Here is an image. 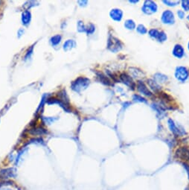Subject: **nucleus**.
I'll list each match as a JSON object with an SVG mask.
<instances>
[{
  "label": "nucleus",
  "instance_id": "4",
  "mask_svg": "<svg viewBox=\"0 0 189 190\" xmlns=\"http://www.w3.org/2000/svg\"><path fill=\"white\" fill-rule=\"evenodd\" d=\"M121 43L120 42L119 40L116 38L111 37L108 41V48L113 52H117L121 49Z\"/></svg>",
  "mask_w": 189,
  "mask_h": 190
},
{
  "label": "nucleus",
  "instance_id": "33",
  "mask_svg": "<svg viewBox=\"0 0 189 190\" xmlns=\"http://www.w3.org/2000/svg\"><path fill=\"white\" fill-rule=\"evenodd\" d=\"M188 50H189V42H188Z\"/></svg>",
  "mask_w": 189,
  "mask_h": 190
},
{
  "label": "nucleus",
  "instance_id": "8",
  "mask_svg": "<svg viewBox=\"0 0 189 190\" xmlns=\"http://www.w3.org/2000/svg\"><path fill=\"white\" fill-rule=\"evenodd\" d=\"M16 176V170L14 168H10L7 169H3L0 171V177L2 178H14Z\"/></svg>",
  "mask_w": 189,
  "mask_h": 190
},
{
  "label": "nucleus",
  "instance_id": "24",
  "mask_svg": "<svg viewBox=\"0 0 189 190\" xmlns=\"http://www.w3.org/2000/svg\"><path fill=\"white\" fill-rule=\"evenodd\" d=\"M158 40H159V41H161V42H164V41H165L166 40H167V35H166L165 33L163 32V31H161V32L159 33Z\"/></svg>",
  "mask_w": 189,
  "mask_h": 190
},
{
  "label": "nucleus",
  "instance_id": "27",
  "mask_svg": "<svg viewBox=\"0 0 189 190\" xmlns=\"http://www.w3.org/2000/svg\"><path fill=\"white\" fill-rule=\"evenodd\" d=\"M182 7L185 11H189V1L185 0V1H182Z\"/></svg>",
  "mask_w": 189,
  "mask_h": 190
},
{
  "label": "nucleus",
  "instance_id": "17",
  "mask_svg": "<svg viewBox=\"0 0 189 190\" xmlns=\"http://www.w3.org/2000/svg\"><path fill=\"white\" fill-rule=\"evenodd\" d=\"M124 26L129 30H133L136 28V23L132 19H127L124 23Z\"/></svg>",
  "mask_w": 189,
  "mask_h": 190
},
{
  "label": "nucleus",
  "instance_id": "2",
  "mask_svg": "<svg viewBox=\"0 0 189 190\" xmlns=\"http://www.w3.org/2000/svg\"><path fill=\"white\" fill-rule=\"evenodd\" d=\"M188 71L185 67H178L176 69L175 77L177 80L184 82L188 78Z\"/></svg>",
  "mask_w": 189,
  "mask_h": 190
},
{
  "label": "nucleus",
  "instance_id": "30",
  "mask_svg": "<svg viewBox=\"0 0 189 190\" xmlns=\"http://www.w3.org/2000/svg\"><path fill=\"white\" fill-rule=\"evenodd\" d=\"M177 14H178V16L180 19H182V18H184V16H185V13H184V11H180V10L177 11Z\"/></svg>",
  "mask_w": 189,
  "mask_h": 190
},
{
  "label": "nucleus",
  "instance_id": "28",
  "mask_svg": "<svg viewBox=\"0 0 189 190\" xmlns=\"http://www.w3.org/2000/svg\"><path fill=\"white\" fill-rule=\"evenodd\" d=\"M95 31V26L93 24H90L88 26V28H86V32L88 34H93Z\"/></svg>",
  "mask_w": 189,
  "mask_h": 190
},
{
  "label": "nucleus",
  "instance_id": "25",
  "mask_svg": "<svg viewBox=\"0 0 189 190\" xmlns=\"http://www.w3.org/2000/svg\"><path fill=\"white\" fill-rule=\"evenodd\" d=\"M163 2L165 3V4L167 5L168 6H170V7H172V6H176L177 5H178L179 3H180V2L179 1H163Z\"/></svg>",
  "mask_w": 189,
  "mask_h": 190
},
{
  "label": "nucleus",
  "instance_id": "13",
  "mask_svg": "<svg viewBox=\"0 0 189 190\" xmlns=\"http://www.w3.org/2000/svg\"><path fill=\"white\" fill-rule=\"evenodd\" d=\"M147 84H148L149 87L152 89L155 92H158L160 91L161 90V87L158 84L157 81H155L154 80H152V79H149L147 80Z\"/></svg>",
  "mask_w": 189,
  "mask_h": 190
},
{
  "label": "nucleus",
  "instance_id": "9",
  "mask_svg": "<svg viewBox=\"0 0 189 190\" xmlns=\"http://www.w3.org/2000/svg\"><path fill=\"white\" fill-rule=\"evenodd\" d=\"M120 78H121V81L123 82L124 84L127 85L128 87H130V88H132L133 90L135 87V83L133 82V81L132 80V78H130V76L127 75L125 73L121 74V76H120Z\"/></svg>",
  "mask_w": 189,
  "mask_h": 190
},
{
  "label": "nucleus",
  "instance_id": "14",
  "mask_svg": "<svg viewBox=\"0 0 189 190\" xmlns=\"http://www.w3.org/2000/svg\"><path fill=\"white\" fill-rule=\"evenodd\" d=\"M22 21L24 25H28L31 21V13L29 11H25L22 13Z\"/></svg>",
  "mask_w": 189,
  "mask_h": 190
},
{
  "label": "nucleus",
  "instance_id": "7",
  "mask_svg": "<svg viewBox=\"0 0 189 190\" xmlns=\"http://www.w3.org/2000/svg\"><path fill=\"white\" fill-rule=\"evenodd\" d=\"M137 88H138V90H139L141 93L143 94V95H146V96L151 97L153 95L152 92H151L150 90L147 89V87H146L145 84L143 83L142 81H138Z\"/></svg>",
  "mask_w": 189,
  "mask_h": 190
},
{
  "label": "nucleus",
  "instance_id": "21",
  "mask_svg": "<svg viewBox=\"0 0 189 190\" xmlns=\"http://www.w3.org/2000/svg\"><path fill=\"white\" fill-rule=\"evenodd\" d=\"M98 77L100 78V79H101V81H102L103 84H107V85H110V84H111L110 81L109 79L105 77V76L103 75V74H101H101H99V75H98Z\"/></svg>",
  "mask_w": 189,
  "mask_h": 190
},
{
  "label": "nucleus",
  "instance_id": "3",
  "mask_svg": "<svg viewBox=\"0 0 189 190\" xmlns=\"http://www.w3.org/2000/svg\"><path fill=\"white\" fill-rule=\"evenodd\" d=\"M142 11L146 14H151L157 12V5L155 2L152 1H145L142 8Z\"/></svg>",
  "mask_w": 189,
  "mask_h": 190
},
{
  "label": "nucleus",
  "instance_id": "26",
  "mask_svg": "<svg viewBox=\"0 0 189 190\" xmlns=\"http://www.w3.org/2000/svg\"><path fill=\"white\" fill-rule=\"evenodd\" d=\"M133 100L136 102H147V101L145 100L144 98H142V96L139 95H133Z\"/></svg>",
  "mask_w": 189,
  "mask_h": 190
},
{
  "label": "nucleus",
  "instance_id": "5",
  "mask_svg": "<svg viewBox=\"0 0 189 190\" xmlns=\"http://www.w3.org/2000/svg\"><path fill=\"white\" fill-rule=\"evenodd\" d=\"M162 20L165 24H173L175 22V18L173 12L169 10L164 11L162 15Z\"/></svg>",
  "mask_w": 189,
  "mask_h": 190
},
{
  "label": "nucleus",
  "instance_id": "29",
  "mask_svg": "<svg viewBox=\"0 0 189 190\" xmlns=\"http://www.w3.org/2000/svg\"><path fill=\"white\" fill-rule=\"evenodd\" d=\"M182 165H183V167L185 168V171H186L187 174H188V179H189V165H188V164H187V163H184Z\"/></svg>",
  "mask_w": 189,
  "mask_h": 190
},
{
  "label": "nucleus",
  "instance_id": "18",
  "mask_svg": "<svg viewBox=\"0 0 189 190\" xmlns=\"http://www.w3.org/2000/svg\"><path fill=\"white\" fill-rule=\"evenodd\" d=\"M60 40H61V36L60 35H55L54 37H52L51 39V43L53 46H57L59 43L60 42Z\"/></svg>",
  "mask_w": 189,
  "mask_h": 190
},
{
  "label": "nucleus",
  "instance_id": "6",
  "mask_svg": "<svg viewBox=\"0 0 189 190\" xmlns=\"http://www.w3.org/2000/svg\"><path fill=\"white\" fill-rule=\"evenodd\" d=\"M176 156L182 160L189 161V149L186 147H182L176 151Z\"/></svg>",
  "mask_w": 189,
  "mask_h": 190
},
{
  "label": "nucleus",
  "instance_id": "12",
  "mask_svg": "<svg viewBox=\"0 0 189 190\" xmlns=\"http://www.w3.org/2000/svg\"><path fill=\"white\" fill-rule=\"evenodd\" d=\"M167 123H168V126L170 130H171L172 132L174 133L175 135H180L181 134V130L179 129L177 127V125H175L174 121L172 119H168L167 121Z\"/></svg>",
  "mask_w": 189,
  "mask_h": 190
},
{
  "label": "nucleus",
  "instance_id": "1",
  "mask_svg": "<svg viewBox=\"0 0 189 190\" xmlns=\"http://www.w3.org/2000/svg\"><path fill=\"white\" fill-rule=\"evenodd\" d=\"M89 84V80L86 78L80 77L72 84V90L76 92H80L81 90H85Z\"/></svg>",
  "mask_w": 189,
  "mask_h": 190
},
{
  "label": "nucleus",
  "instance_id": "15",
  "mask_svg": "<svg viewBox=\"0 0 189 190\" xmlns=\"http://www.w3.org/2000/svg\"><path fill=\"white\" fill-rule=\"evenodd\" d=\"M76 45L75 42L72 40H67L66 42L64 43L63 45V49L64 51H69V50H71L72 48H74Z\"/></svg>",
  "mask_w": 189,
  "mask_h": 190
},
{
  "label": "nucleus",
  "instance_id": "20",
  "mask_svg": "<svg viewBox=\"0 0 189 190\" xmlns=\"http://www.w3.org/2000/svg\"><path fill=\"white\" fill-rule=\"evenodd\" d=\"M159 33L160 32L158 30H157V29H151V30H150V31H149V34H150V37L153 38H155V39H158Z\"/></svg>",
  "mask_w": 189,
  "mask_h": 190
},
{
  "label": "nucleus",
  "instance_id": "23",
  "mask_svg": "<svg viewBox=\"0 0 189 190\" xmlns=\"http://www.w3.org/2000/svg\"><path fill=\"white\" fill-rule=\"evenodd\" d=\"M78 30L80 32H85V31H86V28L85 27L84 24L82 22H80V21H79L78 23Z\"/></svg>",
  "mask_w": 189,
  "mask_h": 190
},
{
  "label": "nucleus",
  "instance_id": "31",
  "mask_svg": "<svg viewBox=\"0 0 189 190\" xmlns=\"http://www.w3.org/2000/svg\"><path fill=\"white\" fill-rule=\"evenodd\" d=\"M139 1H130V2H138Z\"/></svg>",
  "mask_w": 189,
  "mask_h": 190
},
{
  "label": "nucleus",
  "instance_id": "16",
  "mask_svg": "<svg viewBox=\"0 0 189 190\" xmlns=\"http://www.w3.org/2000/svg\"><path fill=\"white\" fill-rule=\"evenodd\" d=\"M33 135H42V134H45L46 133V130L43 128H34L31 130L30 132Z\"/></svg>",
  "mask_w": 189,
  "mask_h": 190
},
{
  "label": "nucleus",
  "instance_id": "10",
  "mask_svg": "<svg viewBox=\"0 0 189 190\" xmlns=\"http://www.w3.org/2000/svg\"><path fill=\"white\" fill-rule=\"evenodd\" d=\"M122 16H123V12L121 11V10L118 9V8L113 9L110 11L111 18L116 21L121 20V19H122Z\"/></svg>",
  "mask_w": 189,
  "mask_h": 190
},
{
  "label": "nucleus",
  "instance_id": "11",
  "mask_svg": "<svg viewBox=\"0 0 189 190\" xmlns=\"http://www.w3.org/2000/svg\"><path fill=\"white\" fill-rule=\"evenodd\" d=\"M184 53H185V51H184L183 47L181 45H176L174 46L173 49V54L175 57H178V58H182L184 56Z\"/></svg>",
  "mask_w": 189,
  "mask_h": 190
},
{
  "label": "nucleus",
  "instance_id": "35",
  "mask_svg": "<svg viewBox=\"0 0 189 190\" xmlns=\"http://www.w3.org/2000/svg\"><path fill=\"white\" fill-rule=\"evenodd\" d=\"M4 190H5V189H4ZM7 190H8V189H7Z\"/></svg>",
  "mask_w": 189,
  "mask_h": 190
},
{
  "label": "nucleus",
  "instance_id": "34",
  "mask_svg": "<svg viewBox=\"0 0 189 190\" xmlns=\"http://www.w3.org/2000/svg\"><path fill=\"white\" fill-rule=\"evenodd\" d=\"M185 190H189V188H187V189H185Z\"/></svg>",
  "mask_w": 189,
  "mask_h": 190
},
{
  "label": "nucleus",
  "instance_id": "32",
  "mask_svg": "<svg viewBox=\"0 0 189 190\" xmlns=\"http://www.w3.org/2000/svg\"><path fill=\"white\" fill-rule=\"evenodd\" d=\"M188 19L189 20V14H188Z\"/></svg>",
  "mask_w": 189,
  "mask_h": 190
},
{
  "label": "nucleus",
  "instance_id": "19",
  "mask_svg": "<svg viewBox=\"0 0 189 190\" xmlns=\"http://www.w3.org/2000/svg\"><path fill=\"white\" fill-rule=\"evenodd\" d=\"M155 78L156 80L158 82H161V83H164L165 81H167V78L166 77L165 75H162V74H157L155 75Z\"/></svg>",
  "mask_w": 189,
  "mask_h": 190
},
{
  "label": "nucleus",
  "instance_id": "22",
  "mask_svg": "<svg viewBox=\"0 0 189 190\" xmlns=\"http://www.w3.org/2000/svg\"><path fill=\"white\" fill-rule=\"evenodd\" d=\"M137 31L139 33V34H146V33L147 32V29H146L145 27H144V26L142 24L139 25L137 27Z\"/></svg>",
  "mask_w": 189,
  "mask_h": 190
}]
</instances>
